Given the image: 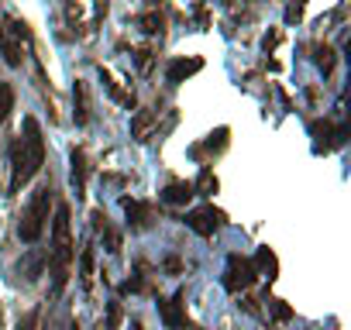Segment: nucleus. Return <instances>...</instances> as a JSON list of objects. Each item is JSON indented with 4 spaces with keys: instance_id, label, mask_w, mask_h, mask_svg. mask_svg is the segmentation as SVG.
<instances>
[{
    "instance_id": "3",
    "label": "nucleus",
    "mask_w": 351,
    "mask_h": 330,
    "mask_svg": "<svg viewBox=\"0 0 351 330\" xmlns=\"http://www.w3.org/2000/svg\"><path fill=\"white\" fill-rule=\"evenodd\" d=\"M52 200H56V193H52L49 183L32 193V200H28L21 220H18V238H21V241L35 244V241L45 234V224H49V214H52Z\"/></svg>"
},
{
    "instance_id": "18",
    "label": "nucleus",
    "mask_w": 351,
    "mask_h": 330,
    "mask_svg": "<svg viewBox=\"0 0 351 330\" xmlns=\"http://www.w3.org/2000/svg\"><path fill=\"white\" fill-rule=\"evenodd\" d=\"M0 55H4L8 66H21V59H25V55H21V45H14L4 28H0Z\"/></svg>"
},
{
    "instance_id": "20",
    "label": "nucleus",
    "mask_w": 351,
    "mask_h": 330,
    "mask_svg": "<svg viewBox=\"0 0 351 330\" xmlns=\"http://www.w3.org/2000/svg\"><path fill=\"white\" fill-rule=\"evenodd\" d=\"M11 107H14V90L8 86V83H0V124L8 120V114H11Z\"/></svg>"
},
{
    "instance_id": "10",
    "label": "nucleus",
    "mask_w": 351,
    "mask_h": 330,
    "mask_svg": "<svg viewBox=\"0 0 351 330\" xmlns=\"http://www.w3.org/2000/svg\"><path fill=\"white\" fill-rule=\"evenodd\" d=\"M197 193H193V183H186V179H172L162 193H158V200L162 203H169V207H183V203H190Z\"/></svg>"
},
{
    "instance_id": "24",
    "label": "nucleus",
    "mask_w": 351,
    "mask_h": 330,
    "mask_svg": "<svg viewBox=\"0 0 351 330\" xmlns=\"http://www.w3.org/2000/svg\"><path fill=\"white\" fill-rule=\"evenodd\" d=\"M80 275H83V282H90V279H93V248H83V258H80Z\"/></svg>"
},
{
    "instance_id": "27",
    "label": "nucleus",
    "mask_w": 351,
    "mask_h": 330,
    "mask_svg": "<svg viewBox=\"0 0 351 330\" xmlns=\"http://www.w3.org/2000/svg\"><path fill=\"white\" fill-rule=\"evenodd\" d=\"M35 323H38V309H32V313L18 323V330H35Z\"/></svg>"
},
{
    "instance_id": "13",
    "label": "nucleus",
    "mask_w": 351,
    "mask_h": 330,
    "mask_svg": "<svg viewBox=\"0 0 351 330\" xmlns=\"http://www.w3.org/2000/svg\"><path fill=\"white\" fill-rule=\"evenodd\" d=\"M104 90L110 93V100H117L121 107L134 110V93H131V90H124V86H121V83H117V79H114L110 73H104Z\"/></svg>"
},
{
    "instance_id": "4",
    "label": "nucleus",
    "mask_w": 351,
    "mask_h": 330,
    "mask_svg": "<svg viewBox=\"0 0 351 330\" xmlns=\"http://www.w3.org/2000/svg\"><path fill=\"white\" fill-rule=\"evenodd\" d=\"M255 279H258V268H255L252 258H241V255L228 258V272H224V289L228 292H245V289L255 285Z\"/></svg>"
},
{
    "instance_id": "15",
    "label": "nucleus",
    "mask_w": 351,
    "mask_h": 330,
    "mask_svg": "<svg viewBox=\"0 0 351 330\" xmlns=\"http://www.w3.org/2000/svg\"><path fill=\"white\" fill-rule=\"evenodd\" d=\"M73 100H76V124H90V100H86V83L83 79H76Z\"/></svg>"
},
{
    "instance_id": "8",
    "label": "nucleus",
    "mask_w": 351,
    "mask_h": 330,
    "mask_svg": "<svg viewBox=\"0 0 351 330\" xmlns=\"http://www.w3.org/2000/svg\"><path fill=\"white\" fill-rule=\"evenodd\" d=\"M121 207H124V214H128V224L134 227V231H148L152 227V207L148 203H141V200H131V196H124L121 200Z\"/></svg>"
},
{
    "instance_id": "11",
    "label": "nucleus",
    "mask_w": 351,
    "mask_h": 330,
    "mask_svg": "<svg viewBox=\"0 0 351 330\" xmlns=\"http://www.w3.org/2000/svg\"><path fill=\"white\" fill-rule=\"evenodd\" d=\"M86 176H90L86 151H83V148H73V190H76V196L86 193Z\"/></svg>"
},
{
    "instance_id": "19",
    "label": "nucleus",
    "mask_w": 351,
    "mask_h": 330,
    "mask_svg": "<svg viewBox=\"0 0 351 330\" xmlns=\"http://www.w3.org/2000/svg\"><path fill=\"white\" fill-rule=\"evenodd\" d=\"M138 25H141V31H145V35H162L165 18H162L158 11H148V14H141V18H138Z\"/></svg>"
},
{
    "instance_id": "1",
    "label": "nucleus",
    "mask_w": 351,
    "mask_h": 330,
    "mask_svg": "<svg viewBox=\"0 0 351 330\" xmlns=\"http://www.w3.org/2000/svg\"><path fill=\"white\" fill-rule=\"evenodd\" d=\"M45 165V138L35 117H25L21 134L11 141V193L28 186Z\"/></svg>"
},
{
    "instance_id": "2",
    "label": "nucleus",
    "mask_w": 351,
    "mask_h": 330,
    "mask_svg": "<svg viewBox=\"0 0 351 330\" xmlns=\"http://www.w3.org/2000/svg\"><path fill=\"white\" fill-rule=\"evenodd\" d=\"M73 258H76V248H73V231H69V207L59 203L56 217H52V248H49V272H52V289L56 292L66 289Z\"/></svg>"
},
{
    "instance_id": "6",
    "label": "nucleus",
    "mask_w": 351,
    "mask_h": 330,
    "mask_svg": "<svg viewBox=\"0 0 351 330\" xmlns=\"http://www.w3.org/2000/svg\"><path fill=\"white\" fill-rule=\"evenodd\" d=\"M183 220H186V227H190V231H197L200 238H210V234H214V231L224 224V214H221V210H214V207L207 203V207H197V210H190Z\"/></svg>"
},
{
    "instance_id": "26",
    "label": "nucleus",
    "mask_w": 351,
    "mask_h": 330,
    "mask_svg": "<svg viewBox=\"0 0 351 330\" xmlns=\"http://www.w3.org/2000/svg\"><path fill=\"white\" fill-rule=\"evenodd\" d=\"M279 38H282V35H279V31H269V35H265V38H262V49H265V52H272V49H276V45H279Z\"/></svg>"
},
{
    "instance_id": "29",
    "label": "nucleus",
    "mask_w": 351,
    "mask_h": 330,
    "mask_svg": "<svg viewBox=\"0 0 351 330\" xmlns=\"http://www.w3.org/2000/svg\"><path fill=\"white\" fill-rule=\"evenodd\" d=\"M131 330H141V320H131Z\"/></svg>"
},
{
    "instance_id": "17",
    "label": "nucleus",
    "mask_w": 351,
    "mask_h": 330,
    "mask_svg": "<svg viewBox=\"0 0 351 330\" xmlns=\"http://www.w3.org/2000/svg\"><path fill=\"white\" fill-rule=\"evenodd\" d=\"M193 193L197 196H214L217 193V176H214L210 165H204V169H200V179L193 183Z\"/></svg>"
},
{
    "instance_id": "28",
    "label": "nucleus",
    "mask_w": 351,
    "mask_h": 330,
    "mask_svg": "<svg viewBox=\"0 0 351 330\" xmlns=\"http://www.w3.org/2000/svg\"><path fill=\"white\" fill-rule=\"evenodd\" d=\"M180 268H183V265H180V258H165V272H172V275H176Z\"/></svg>"
},
{
    "instance_id": "12",
    "label": "nucleus",
    "mask_w": 351,
    "mask_h": 330,
    "mask_svg": "<svg viewBox=\"0 0 351 330\" xmlns=\"http://www.w3.org/2000/svg\"><path fill=\"white\" fill-rule=\"evenodd\" d=\"M228 134H231L228 127H217V131H214V134H210L204 144H197L190 155H193V158H204V155H221V151L228 148Z\"/></svg>"
},
{
    "instance_id": "7",
    "label": "nucleus",
    "mask_w": 351,
    "mask_h": 330,
    "mask_svg": "<svg viewBox=\"0 0 351 330\" xmlns=\"http://www.w3.org/2000/svg\"><path fill=\"white\" fill-rule=\"evenodd\" d=\"M183 289L176 292V296H169V299H158V316H162V323L169 327V330H183L186 327V309H183Z\"/></svg>"
},
{
    "instance_id": "5",
    "label": "nucleus",
    "mask_w": 351,
    "mask_h": 330,
    "mask_svg": "<svg viewBox=\"0 0 351 330\" xmlns=\"http://www.w3.org/2000/svg\"><path fill=\"white\" fill-rule=\"evenodd\" d=\"M310 134L317 138V151H334V148L344 144L348 127L344 124H330V120H313L310 124Z\"/></svg>"
},
{
    "instance_id": "9",
    "label": "nucleus",
    "mask_w": 351,
    "mask_h": 330,
    "mask_svg": "<svg viewBox=\"0 0 351 330\" xmlns=\"http://www.w3.org/2000/svg\"><path fill=\"white\" fill-rule=\"evenodd\" d=\"M200 69H204V59H197V55L193 59H172L169 69H165V79L176 86V83H186L190 76H197Z\"/></svg>"
},
{
    "instance_id": "21",
    "label": "nucleus",
    "mask_w": 351,
    "mask_h": 330,
    "mask_svg": "<svg viewBox=\"0 0 351 330\" xmlns=\"http://www.w3.org/2000/svg\"><path fill=\"white\" fill-rule=\"evenodd\" d=\"M121 320H124V309H121L117 299H110V303H107V323H104V330H117Z\"/></svg>"
},
{
    "instance_id": "25",
    "label": "nucleus",
    "mask_w": 351,
    "mask_h": 330,
    "mask_svg": "<svg viewBox=\"0 0 351 330\" xmlns=\"http://www.w3.org/2000/svg\"><path fill=\"white\" fill-rule=\"evenodd\" d=\"M269 309H272V316H276V320H282V323H286V320H293V306H286L282 299H269Z\"/></svg>"
},
{
    "instance_id": "16",
    "label": "nucleus",
    "mask_w": 351,
    "mask_h": 330,
    "mask_svg": "<svg viewBox=\"0 0 351 330\" xmlns=\"http://www.w3.org/2000/svg\"><path fill=\"white\" fill-rule=\"evenodd\" d=\"M152 124H155V110H138V117L131 120V138L134 141H148Z\"/></svg>"
},
{
    "instance_id": "23",
    "label": "nucleus",
    "mask_w": 351,
    "mask_h": 330,
    "mask_svg": "<svg viewBox=\"0 0 351 330\" xmlns=\"http://www.w3.org/2000/svg\"><path fill=\"white\" fill-rule=\"evenodd\" d=\"M100 234H104V244H107V251H110V255H117V251H121V234H117L110 224H104V227H100Z\"/></svg>"
},
{
    "instance_id": "22",
    "label": "nucleus",
    "mask_w": 351,
    "mask_h": 330,
    "mask_svg": "<svg viewBox=\"0 0 351 330\" xmlns=\"http://www.w3.org/2000/svg\"><path fill=\"white\" fill-rule=\"evenodd\" d=\"M317 66H320L324 76H330V73H334V49H327V45L317 49Z\"/></svg>"
},
{
    "instance_id": "14",
    "label": "nucleus",
    "mask_w": 351,
    "mask_h": 330,
    "mask_svg": "<svg viewBox=\"0 0 351 330\" xmlns=\"http://www.w3.org/2000/svg\"><path fill=\"white\" fill-rule=\"evenodd\" d=\"M252 262H255L258 275H269V282L279 275V258H276V251H272V248H258V255H255Z\"/></svg>"
}]
</instances>
